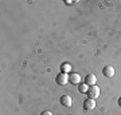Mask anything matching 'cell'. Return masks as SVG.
I'll list each match as a JSON object with an SVG mask.
<instances>
[{"label": "cell", "mask_w": 121, "mask_h": 115, "mask_svg": "<svg viewBox=\"0 0 121 115\" xmlns=\"http://www.w3.org/2000/svg\"><path fill=\"white\" fill-rule=\"evenodd\" d=\"M86 94H87V96H89L90 99H95L99 95V88L95 84L94 86H89V90H87Z\"/></svg>", "instance_id": "obj_1"}, {"label": "cell", "mask_w": 121, "mask_h": 115, "mask_svg": "<svg viewBox=\"0 0 121 115\" xmlns=\"http://www.w3.org/2000/svg\"><path fill=\"white\" fill-rule=\"evenodd\" d=\"M55 80H56V83H58V84L65 86V84H67V82H69V75H67L66 72H60V74H58V75H56Z\"/></svg>", "instance_id": "obj_2"}, {"label": "cell", "mask_w": 121, "mask_h": 115, "mask_svg": "<svg viewBox=\"0 0 121 115\" xmlns=\"http://www.w3.org/2000/svg\"><path fill=\"white\" fill-rule=\"evenodd\" d=\"M95 107V100L94 99H90V98H87L85 102H83V108L86 111H90V110H93Z\"/></svg>", "instance_id": "obj_3"}, {"label": "cell", "mask_w": 121, "mask_h": 115, "mask_svg": "<svg viewBox=\"0 0 121 115\" xmlns=\"http://www.w3.org/2000/svg\"><path fill=\"white\" fill-rule=\"evenodd\" d=\"M95 82H97V78H95L94 74H87L86 76H85V83L87 86H94Z\"/></svg>", "instance_id": "obj_4"}, {"label": "cell", "mask_w": 121, "mask_h": 115, "mask_svg": "<svg viewBox=\"0 0 121 115\" xmlns=\"http://www.w3.org/2000/svg\"><path fill=\"white\" fill-rule=\"evenodd\" d=\"M102 74H104L106 78H112L114 75V68L112 66H105L104 70H102Z\"/></svg>", "instance_id": "obj_5"}, {"label": "cell", "mask_w": 121, "mask_h": 115, "mask_svg": "<svg viewBox=\"0 0 121 115\" xmlns=\"http://www.w3.org/2000/svg\"><path fill=\"white\" fill-rule=\"evenodd\" d=\"M60 104L65 107H70L71 106V96L70 95H63L60 98Z\"/></svg>", "instance_id": "obj_6"}, {"label": "cell", "mask_w": 121, "mask_h": 115, "mask_svg": "<svg viewBox=\"0 0 121 115\" xmlns=\"http://www.w3.org/2000/svg\"><path fill=\"white\" fill-rule=\"evenodd\" d=\"M79 80H81V78H79L78 74H70L69 75V83L70 84H78Z\"/></svg>", "instance_id": "obj_7"}, {"label": "cell", "mask_w": 121, "mask_h": 115, "mask_svg": "<svg viewBox=\"0 0 121 115\" xmlns=\"http://www.w3.org/2000/svg\"><path fill=\"white\" fill-rule=\"evenodd\" d=\"M78 88H79V91H81L82 94H85V92H87V90H89V86H87L86 83H81Z\"/></svg>", "instance_id": "obj_8"}, {"label": "cell", "mask_w": 121, "mask_h": 115, "mask_svg": "<svg viewBox=\"0 0 121 115\" xmlns=\"http://www.w3.org/2000/svg\"><path fill=\"white\" fill-rule=\"evenodd\" d=\"M60 68H62V71H63V72H67V71H70V70H71V66H70V64H67V63H63Z\"/></svg>", "instance_id": "obj_9"}, {"label": "cell", "mask_w": 121, "mask_h": 115, "mask_svg": "<svg viewBox=\"0 0 121 115\" xmlns=\"http://www.w3.org/2000/svg\"><path fill=\"white\" fill-rule=\"evenodd\" d=\"M40 115H52V114L50 112V111H43V112H42Z\"/></svg>", "instance_id": "obj_10"}, {"label": "cell", "mask_w": 121, "mask_h": 115, "mask_svg": "<svg viewBox=\"0 0 121 115\" xmlns=\"http://www.w3.org/2000/svg\"><path fill=\"white\" fill-rule=\"evenodd\" d=\"M118 104H120V107H121V98L118 99Z\"/></svg>", "instance_id": "obj_11"}]
</instances>
